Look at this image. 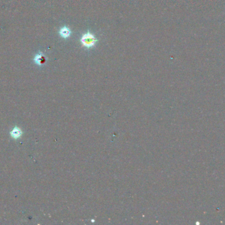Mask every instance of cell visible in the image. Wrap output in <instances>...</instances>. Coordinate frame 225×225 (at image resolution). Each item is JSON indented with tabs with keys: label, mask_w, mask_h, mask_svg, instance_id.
<instances>
[{
	"label": "cell",
	"mask_w": 225,
	"mask_h": 225,
	"mask_svg": "<svg viewBox=\"0 0 225 225\" xmlns=\"http://www.w3.org/2000/svg\"><path fill=\"white\" fill-rule=\"evenodd\" d=\"M97 42H98V39L96 38L95 36L92 33H91L89 31L84 34L81 38V42L82 45L84 47L88 48V49L94 47Z\"/></svg>",
	"instance_id": "6da1fadb"
},
{
	"label": "cell",
	"mask_w": 225,
	"mask_h": 225,
	"mask_svg": "<svg viewBox=\"0 0 225 225\" xmlns=\"http://www.w3.org/2000/svg\"><path fill=\"white\" fill-rule=\"evenodd\" d=\"M59 33L63 38L67 39L71 35V30L70 28H68L67 27H63L61 28V29L59 30Z\"/></svg>",
	"instance_id": "7a4b0ae2"
},
{
	"label": "cell",
	"mask_w": 225,
	"mask_h": 225,
	"mask_svg": "<svg viewBox=\"0 0 225 225\" xmlns=\"http://www.w3.org/2000/svg\"><path fill=\"white\" fill-rule=\"evenodd\" d=\"M22 133L21 130L17 127H15L13 128L12 131H11L10 134H11V136L12 137L13 139H17L21 137V136L22 135Z\"/></svg>",
	"instance_id": "3957f363"
},
{
	"label": "cell",
	"mask_w": 225,
	"mask_h": 225,
	"mask_svg": "<svg viewBox=\"0 0 225 225\" xmlns=\"http://www.w3.org/2000/svg\"><path fill=\"white\" fill-rule=\"evenodd\" d=\"M35 60L37 64L40 65L45 63V60H46V58H45V57L44 54H42V53H40L36 56Z\"/></svg>",
	"instance_id": "277c9868"
}]
</instances>
